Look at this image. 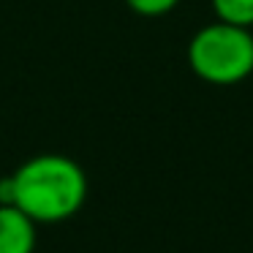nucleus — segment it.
<instances>
[{
	"label": "nucleus",
	"instance_id": "nucleus-1",
	"mask_svg": "<svg viewBox=\"0 0 253 253\" xmlns=\"http://www.w3.org/2000/svg\"><path fill=\"white\" fill-rule=\"evenodd\" d=\"M14 199L36 223L55 226L74 218L87 202V174L63 153H41L28 158L11 174Z\"/></svg>",
	"mask_w": 253,
	"mask_h": 253
},
{
	"label": "nucleus",
	"instance_id": "nucleus-2",
	"mask_svg": "<svg viewBox=\"0 0 253 253\" xmlns=\"http://www.w3.org/2000/svg\"><path fill=\"white\" fill-rule=\"evenodd\" d=\"M188 68L202 82L231 87L253 74V30L226 22H210L188 41Z\"/></svg>",
	"mask_w": 253,
	"mask_h": 253
},
{
	"label": "nucleus",
	"instance_id": "nucleus-3",
	"mask_svg": "<svg viewBox=\"0 0 253 253\" xmlns=\"http://www.w3.org/2000/svg\"><path fill=\"white\" fill-rule=\"evenodd\" d=\"M36 226L19 207L0 204V253H33L39 240Z\"/></svg>",
	"mask_w": 253,
	"mask_h": 253
},
{
	"label": "nucleus",
	"instance_id": "nucleus-4",
	"mask_svg": "<svg viewBox=\"0 0 253 253\" xmlns=\"http://www.w3.org/2000/svg\"><path fill=\"white\" fill-rule=\"evenodd\" d=\"M210 8L218 22L253 30V0H210Z\"/></svg>",
	"mask_w": 253,
	"mask_h": 253
},
{
	"label": "nucleus",
	"instance_id": "nucleus-5",
	"mask_svg": "<svg viewBox=\"0 0 253 253\" xmlns=\"http://www.w3.org/2000/svg\"><path fill=\"white\" fill-rule=\"evenodd\" d=\"M182 0H126V6L131 8L133 14H139V17H166V14H171L177 6H180Z\"/></svg>",
	"mask_w": 253,
	"mask_h": 253
}]
</instances>
